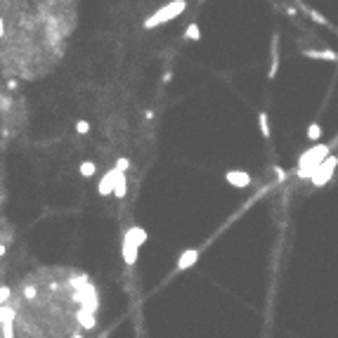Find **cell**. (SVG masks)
<instances>
[{
	"label": "cell",
	"mask_w": 338,
	"mask_h": 338,
	"mask_svg": "<svg viewBox=\"0 0 338 338\" xmlns=\"http://www.w3.org/2000/svg\"><path fill=\"white\" fill-rule=\"evenodd\" d=\"M329 154H331L329 145H317V142H314V147H310L308 151H303V154H300V159H298V166H296V175L300 177V180L310 177V175H312V170H314V168H317L319 163L324 161Z\"/></svg>",
	"instance_id": "obj_1"
},
{
	"label": "cell",
	"mask_w": 338,
	"mask_h": 338,
	"mask_svg": "<svg viewBox=\"0 0 338 338\" xmlns=\"http://www.w3.org/2000/svg\"><path fill=\"white\" fill-rule=\"evenodd\" d=\"M187 10V0H170V2H166L161 5L159 10L154 14H149L147 19H145V28H156V26H163V24H168V22H173L175 17Z\"/></svg>",
	"instance_id": "obj_2"
},
{
	"label": "cell",
	"mask_w": 338,
	"mask_h": 338,
	"mask_svg": "<svg viewBox=\"0 0 338 338\" xmlns=\"http://www.w3.org/2000/svg\"><path fill=\"white\" fill-rule=\"evenodd\" d=\"M336 166H338V156H331V154H329L324 161H322L319 166H317V168H314V170H312V175L308 177V180L312 182V187H324L326 182L334 177Z\"/></svg>",
	"instance_id": "obj_3"
},
{
	"label": "cell",
	"mask_w": 338,
	"mask_h": 338,
	"mask_svg": "<svg viewBox=\"0 0 338 338\" xmlns=\"http://www.w3.org/2000/svg\"><path fill=\"white\" fill-rule=\"evenodd\" d=\"M73 298L81 303V308H85V310H97V291L95 286L85 284L83 289H76V293H73Z\"/></svg>",
	"instance_id": "obj_4"
},
{
	"label": "cell",
	"mask_w": 338,
	"mask_h": 338,
	"mask_svg": "<svg viewBox=\"0 0 338 338\" xmlns=\"http://www.w3.org/2000/svg\"><path fill=\"white\" fill-rule=\"evenodd\" d=\"M14 317H17L14 308H7V305L2 303V305H0V326H2V336L5 338H14V331H12Z\"/></svg>",
	"instance_id": "obj_5"
},
{
	"label": "cell",
	"mask_w": 338,
	"mask_h": 338,
	"mask_svg": "<svg viewBox=\"0 0 338 338\" xmlns=\"http://www.w3.org/2000/svg\"><path fill=\"white\" fill-rule=\"evenodd\" d=\"M225 180L230 182L232 187H237V190H246V187L253 182V177L248 175L246 170H227V173H225Z\"/></svg>",
	"instance_id": "obj_6"
},
{
	"label": "cell",
	"mask_w": 338,
	"mask_h": 338,
	"mask_svg": "<svg viewBox=\"0 0 338 338\" xmlns=\"http://www.w3.org/2000/svg\"><path fill=\"white\" fill-rule=\"evenodd\" d=\"M116 168H111V170H107L104 175H102V180L97 182V194L99 196H109L111 192H114V182H116Z\"/></svg>",
	"instance_id": "obj_7"
},
{
	"label": "cell",
	"mask_w": 338,
	"mask_h": 338,
	"mask_svg": "<svg viewBox=\"0 0 338 338\" xmlns=\"http://www.w3.org/2000/svg\"><path fill=\"white\" fill-rule=\"evenodd\" d=\"M145 241H147V232L142 230V227H130L128 232H123V243H128V246L140 248Z\"/></svg>",
	"instance_id": "obj_8"
},
{
	"label": "cell",
	"mask_w": 338,
	"mask_h": 338,
	"mask_svg": "<svg viewBox=\"0 0 338 338\" xmlns=\"http://www.w3.org/2000/svg\"><path fill=\"white\" fill-rule=\"evenodd\" d=\"M196 260H199V248H185L177 258V270H190L196 265Z\"/></svg>",
	"instance_id": "obj_9"
},
{
	"label": "cell",
	"mask_w": 338,
	"mask_h": 338,
	"mask_svg": "<svg viewBox=\"0 0 338 338\" xmlns=\"http://www.w3.org/2000/svg\"><path fill=\"white\" fill-rule=\"evenodd\" d=\"M116 199H125L128 196V177H125V173H116V182H114V192H111Z\"/></svg>",
	"instance_id": "obj_10"
},
{
	"label": "cell",
	"mask_w": 338,
	"mask_h": 338,
	"mask_svg": "<svg viewBox=\"0 0 338 338\" xmlns=\"http://www.w3.org/2000/svg\"><path fill=\"white\" fill-rule=\"evenodd\" d=\"M76 322H78L83 329H95V324H97V322H95V312L83 308V310L76 312Z\"/></svg>",
	"instance_id": "obj_11"
},
{
	"label": "cell",
	"mask_w": 338,
	"mask_h": 338,
	"mask_svg": "<svg viewBox=\"0 0 338 338\" xmlns=\"http://www.w3.org/2000/svg\"><path fill=\"white\" fill-rule=\"evenodd\" d=\"M305 57L310 59H326V62H338V52L334 50H303Z\"/></svg>",
	"instance_id": "obj_12"
},
{
	"label": "cell",
	"mask_w": 338,
	"mask_h": 338,
	"mask_svg": "<svg viewBox=\"0 0 338 338\" xmlns=\"http://www.w3.org/2000/svg\"><path fill=\"white\" fill-rule=\"evenodd\" d=\"M277 43H279V36L274 33V36H272V67H270V71H267V78H270V81L277 76V67H279V50H277L279 45H277Z\"/></svg>",
	"instance_id": "obj_13"
},
{
	"label": "cell",
	"mask_w": 338,
	"mask_h": 338,
	"mask_svg": "<svg viewBox=\"0 0 338 338\" xmlns=\"http://www.w3.org/2000/svg\"><path fill=\"white\" fill-rule=\"evenodd\" d=\"M137 251H140V248L123 243V263H125V265H135L137 263Z\"/></svg>",
	"instance_id": "obj_14"
},
{
	"label": "cell",
	"mask_w": 338,
	"mask_h": 338,
	"mask_svg": "<svg viewBox=\"0 0 338 338\" xmlns=\"http://www.w3.org/2000/svg\"><path fill=\"white\" fill-rule=\"evenodd\" d=\"M185 41H192V43L201 41V28H199V24H194V22H192L190 26L185 28Z\"/></svg>",
	"instance_id": "obj_15"
},
{
	"label": "cell",
	"mask_w": 338,
	"mask_h": 338,
	"mask_svg": "<svg viewBox=\"0 0 338 338\" xmlns=\"http://www.w3.org/2000/svg\"><path fill=\"white\" fill-rule=\"evenodd\" d=\"M258 125H260V133H263V137H265V140H270V135H272L270 119H267V114H265V111H260V114H258Z\"/></svg>",
	"instance_id": "obj_16"
},
{
	"label": "cell",
	"mask_w": 338,
	"mask_h": 338,
	"mask_svg": "<svg viewBox=\"0 0 338 338\" xmlns=\"http://www.w3.org/2000/svg\"><path fill=\"white\" fill-rule=\"evenodd\" d=\"M78 173H81V177L90 180V177H93V175L97 173L95 161H81V166H78Z\"/></svg>",
	"instance_id": "obj_17"
},
{
	"label": "cell",
	"mask_w": 338,
	"mask_h": 338,
	"mask_svg": "<svg viewBox=\"0 0 338 338\" xmlns=\"http://www.w3.org/2000/svg\"><path fill=\"white\" fill-rule=\"evenodd\" d=\"M319 137H322V125L317 121L310 123V125H308V140H310V142H319Z\"/></svg>",
	"instance_id": "obj_18"
},
{
	"label": "cell",
	"mask_w": 338,
	"mask_h": 338,
	"mask_svg": "<svg viewBox=\"0 0 338 338\" xmlns=\"http://www.w3.org/2000/svg\"><path fill=\"white\" fill-rule=\"evenodd\" d=\"M305 12H308V17H310L312 22H317L319 26H329V22H326V17H322V14H319V12H314V10H308V7H305Z\"/></svg>",
	"instance_id": "obj_19"
},
{
	"label": "cell",
	"mask_w": 338,
	"mask_h": 338,
	"mask_svg": "<svg viewBox=\"0 0 338 338\" xmlns=\"http://www.w3.org/2000/svg\"><path fill=\"white\" fill-rule=\"evenodd\" d=\"M76 133H78V135H88V133H90V121H88V119H78V121H76Z\"/></svg>",
	"instance_id": "obj_20"
},
{
	"label": "cell",
	"mask_w": 338,
	"mask_h": 338,
	"mask_svg": "<svg viewBox=\"0 0 338 338\" xmlns=\"http://www.w3.org/2000/svg\"><path fill=\"white\" fill-rule=\"evenodd\" d=\"M69 284L73 286V289H81V286L88 284V274H76V277H71V282Z\"/></svg>",
	"instance_id": "obj_21"
},
{
	"label": "cell",
	"mask_w": 338,
	"mask_h": 338,
	"mask_svg": "<svg viewBox=\"0 0 338 338\" xmlns=\"http://www.w3.org/2000/svg\"><path fill=\"white\" fill-rule=\"evenodd\" d=\"M116 170H121V173H125L128 168H130V159H125V156H119L116 159V166H114Z\"/></svg>",
	"instance_id": "obj_22"
},
{
	"label": "cell",
	"mask_w": 338,
	"mask_h": 338,
	"mask_svg": "<svg viewBox=\"0 0 338 338\" xmlns=\"http://www.w3.org/2000/svg\"><path fill=\"white\" fill-rule=\"evenodd\" d=\"M10 107H12V99H10V95L0 93V111H10Z\"/></svg>",
	"instance_id": "obj_23"
},
{
	"label": "cell",
	"mask_w": 338,
	"mask_h": 338,
	"mask_svg": "<svg viewBox=\"0 0 338 338\" xmlns=\"http://www.w3.org/2000/svg\"><path fill=\"white\" fill-rule=\"evenodd\" d=\"M10 296H12V289H7V286H0V305H2V303H7V300H10Z\"/></svg>",
	"instance_id": "obj_24"
},
{
	"label": "cell",
	"mask_w": 338,
	"mask_h": 338,
	"mask_svg": "<svg viewBox=\"0 0 338 338\" xmlns=\"http://www.w3.org/2000/svg\"><path fill=\"white\" fill-rule=\"evenodd\" d=\"M22 293H24V298H28V300H33V298L38 296V291H36V286H24V291H22Z\"/></svg>",
	"instance_id": "obj_25"
},
{
	"label": "cell",
	"mask_w": 338,
	"mask_h": 338,
	"mask_svg": "<svg viewBox=\"0 0 338 338\" xmlns=\"http://www.w3.org/2000/svg\"><path fill=\"white\" fill-rule=\"evenodd\" d=\"M17 88H19V83L14 81V78H10V81H7V90H17Z\"/></svg>",
	"instance_id": "obj_26"
},
{
	"label": "cell",
	"mask_w": 338,
	"mask_h": 338,
	"mask_svg": "<svg viewBox=\"0 0 338 338\" xmlns=\"http://www.w3.org/2000/svg\"><path fill=\"white\" fill-rule=\"evenodd\" d=\"M274 173H277V177H279V180H284V177H286L284 168H279V166H277V168H274Z\"/></svg>",
	"instance_id": "obj_27"
},
{
	"label": "cell",
	"mask_w": 338,
	"mask_h": 338,
	"mask_svg": "<svg viewBox=\"0 0 338 338\" xmlns=\"http://www.w3.org/2000/svg\"><path fill=\"white\" fill-rule=\"evenodd\" d=\"M170 78H173V71H166L163 73V83H170Z\"/></svg>",
	"instance_id": "obj_28"
},
{
	"label": "cell",
	"mask_w": 338,
	"mask_h": 338,
	"mask_svg": "<svg viewBox=\"0 0 338 338\" xmlns=\"http://www.w3.org/2000/svg\"><path fill=\"white\" fill-rule=\"evenodd\" d=\"M145 119H147V121H151V119H154V111H151V109H147V111H145Z\"/></svg>",
	"instance_id": "obj_29"
},
{
	"label": "cell",
	"mask_w": 338,
	"mask_h": 338,
	"mask_svg": "<svg viewBox=\"0 0 338 338\" xmlns=\"http://www.w3.org/2000/svg\"><path fill=\"white\" fill-rule=\"evenodd\" d=\"M5 253H7V243H0V258L5 256Z\"/></svg>",
	"instance_id": "obj_30"
},
{
	"label": "cell",
	"mask_w": 338,
	"mask_h": 338,
	"mask_svg": "<svg viewBox=\"0 0 338 338\" xmlns=\"http://www.w3.org/2000/svg\"><path fill=\"white\" fill-rule=\"evenodd\" d=\"M71 338H83V336H81V334H73V336H71Z\"/></svg>",
	"instance_id": "obj_31"
}]
</instances>
